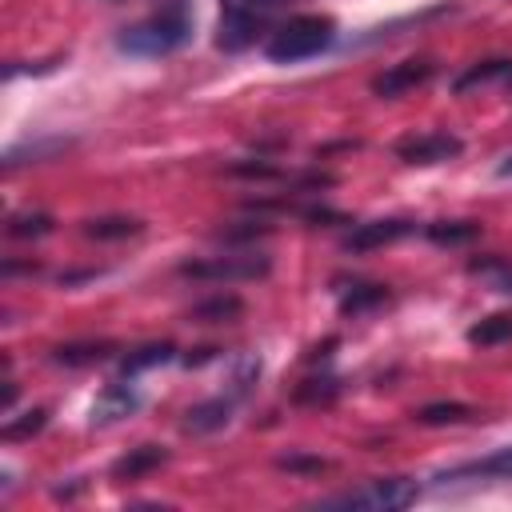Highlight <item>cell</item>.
<instances>
[{"mask_svg": "<svg viewBox=\"0 0 512 512\" xmlns=\"http://www.w3.org/2000/svg\"><path fill=\"white\" fill-rule=\"evenodd\" d=\"M432 72H436V64H432V60L412 56V60H400V64L384 68L380 76H372V92H376V96H384V100H396V96H404V92L420 88L424 80H432Z\"/></svg>", "mask_w": 512, "mask_h": 512, "instance_id": "obj_6", "label": "cell"}, {"mask_svg": "<svg viewBox=\"0 0 512 512\" xmlns=\"http://www.w3.org/2000/svg\"><path fill=\"white\" fill-rule=\"evenodd\" d=\"M380 304H388V288H384V284H356V288L340 300V312H344V316H360V312L380 308Z\"/></svg>", "mask_w": 512, "mask_h": 512, "instance_id": "obj_21", "label": "cell"}, {"mask_svg": "<svg viewBox=\"0 0 512 512\" xmlns=\"http://www.w3.org/2000/svg\"><path fill=\"white\" fill-rule=\"evenodd\" d=\"M240 316H244V300L232 296V292L208 296V300H200V304L188 312V320H196V324H232V320H240Z\"/></svg>", "mask_w": 512, "mask_h": 512, "instance_id": "obj_13", "label": "cell"}, {"mask_svg": "<svg viewBox=\"0 0 512 512\" xmlns=\"http://www.w3.org/2000/svg\"><path fill=\"white\" fill-rule=\"evenodd\" d=\"M136 408H140L136 388L124 384V380H112V384L100 388V396H96V404H92V424H112V420H120V416H132Z\"/></svg>", "mask_w": 512, "mask_h": 512, "instance_id": "obj_8", "label": "cell"}, {"mask_svg": "<svg viewBox=\"0 0 512 512\" xmlns=\"http://www.w3.org/2000/svg\"><path fill=\"white\" fill-rule=\"evenodd\" d=\"M192 36V16H188V4L184 0H172L168 8H160L156 16L124 28L116 36V48L128 52V56H168L176 52L184 40Z\"/></svg>", "mask_w": 512, "mask_h": 512, "instance_id": "obj_1", "label": "cell"}, {"mask_svg": "<svg viewBox=\"0 0 512 512\" xmlns=\"http://www.w3.org/2000/svg\"><path fill=\"white\" fill-rule=\"evenodd\" d=\"M412 228H416L412 220H368V224H356L344 236V248L348 252H372V248H384V244L404 240Z\"/></svg>", "mask_w": 512, "mask_h": 512, "instance_id": "obj_7", "label": "cell"}, {"mask_svg": "<svg viewBox=\"0 0 512 512\" xmlns=\"http://www.w3.org/2000/svg\"><path fill=\"white\" fill-rule=\"evenodd\" d=\"M228 176H240V180H280V168L268 164V160H236V164H228Z\"/></svg>", "mask_w": 512, "mask_h": 512, "instance_id": "obj_26", "label": "cell"}, {"mask_svg": "<svg viewBox=\"0 0 512 512\" xmlns=\"http://www.w3.org/2000/svg\"><path fill=\"white\" fill-rule=\"evenodd\" d=\"M160 464H168V448L164 444H140V448H128L120 460H112V480H140L148 472H156Z\"/></svg>", "mask_w": 512, "mask_h": 512, "instance_id": "obj_9", "label": "cell"}, {"mask_svg": "<svg viewBox=\"0 0 512 512\" xmlns=\"http://www.w3.org/2000/svg\"><path fill=\"white\" fill-rule=\"evenodd\" d=\"M416 500V484L404 476H388V480H368L344 496H328L320 500L324 508H368V512H396L408 508Z\"/></svg>", "mask_w": 512, "mask_h": 512, "instance_id": "obj_3", "label": "cell"}, {"mask_svg": "<svg viewBox=\"0 0 512 512\" xmlns=\"http://www.w3.org/2000/svg\"><path fill=\"white\" fill-rule=\"evenodd\" d=\"M232 404H236L232 392H228V396H212V400H204V404H192V408L184 412V432L204 436V432L224 428V424L232 420Z\"/></svg>", "mask_w": 512, "mask_h": 512, "instance_id": "obj_10", "label": "cell"}, {"mask_svg": "<svg viewBox=\"0 0 512 512\" xmlns=\"http://www.w3.org/2000/svg\"><path fill=\"white\" fill-rule=\"evenodd\" d=\"M276 4L280 0H220V8H236V12H252V16H264Z\"/></svg>", "mask_w": 512, "mask_h": 512, "instance_id": "obj_29", "label": "cell"}, {"mask_svg": "<svg viewBox=\"0 0 512 512\" xmlns=\"http://www.w3.org/2000/svg\"><path fill=\"white\" fill-rule=\"evenodd\" d=\"M336 40V20L332 16H296L288 20L272 40H268V60L272 64H296V60H308V56H320L328 44Z\"/></svg>", "mask_w": 512, "mask_h": 512, "instance_id": "obj_2", "label": "cell"}, {"mask_svg": "<svg viewBox=\"0 0 512 512\" xmlns=\"http://www.w3.org/2000/svg\"><path fill=\"white\" fill-rule=\"evenodd\" d=\"M144 224L136 216H96V220H84V236L88 240H128V236H140Z\"/></svg>", "mask_w": 512, "mask_h": 512, "instance_id": "obj_14", "label": "cell"}, {"mask_svg": "<svg viewBox=\"0 0 512 512\" xmlns=\"http://www.w3.org/2000/svg\"><path fill=\"white\" fill-rule=\"evenodd\" d=\"M460 476H492V480H512V444L508 448H496L492 456L484 460H468L460 468H448L440 472V480H460Z\"/></svg>", "mask_w": 512, "mask_h": 512, "instance_id": "obj_12", "label": "cell"}, {"mask_svg": "<svg viewBox=\"0 0 512 512\" xmlns=\"http://www.w3.org/2000/svg\"><path fill=\"white\" fill-rule=\"evenodd\" d=\"M52 216L48 212H16L12 220H8V236H16V240H36V236H48L52 232Z\"/></svg>", "mask_w": 512, "mask_h": 512, "instance_id": "obj_23", "label": "cell"}, {"mask_svg": "<svg viewBox=\"0 0 512 512\" xmlns=\"http://www.w3.org/2000/svg\"><path fill=\"white\" fill-rule=\"evenodd\" d=\"M472 416H476V408H472V404H460V400L424 404V408L416 412V420L428 424V428H436V424H464V420H472Z\"/></svg>", "mask_w": 512, "mask_h": 512, "instance_id": "obj_20", "label": "cell"}, {"mask_svg": "<svg viewBox=\"0 0 512 512\" xmlns=\"http://www.w3.org/2000/svg\"><path fill=\"white\" fill-rule=\"evenodd\" d=\"M168 360H176V344L156 340V344H140L136 352H128V356L120 360V372H124V376H136V372L156 368V364H168Z\"/></svg>", "mask_w": 512, "mask_h": 512, "instance_id": "obj_15", "label": "cell"}, {"mask_svg": "<svg viewBox=\"0 0 512 512\" xmlns=\"http://www.w3.org/2000/svg\"><path fill=\"white\" fill-rule=\"evenodd\" d=\"M472 272H484L496 292L512 296V264L508 260H472Z\"/></svg>", "mask_w": 512, "mask_h": 512, "instance_id": "obj_25", "label": "cell"}, {"mask_svg": "<svg viewBox=\"0 0 512 512\" xmlns=\"http://www.w3.org/2000/svg\"><path fill=\"white\" fill-rule=\"evenodd\" d=\"M504 76H512V60L508 56H492V60H480L468 72H460L452 88L456 92H468V88H480V84H492V80H504Z\"/></svg>", "mask_w": 512, "mask_h": 512, "instance_id": "obj_16", "label": "cell"}, {"mask_svg": "<svg viewBox=\"0 0 512 512\" xmlns=\"http://www.w3.org/2000/svg\"><path fill=\"white\" fill-rule=\"evenodd\" d=\"M300 216H304L308 224H328V220H332V224H352L344 212H332V208H304Z\"/></svg>", "mask_w": 512, "mask_h": 512, "instance_id": "obj_30", "label": "cell"}, {"mask_svg": "<svg viewBox=\"0 0 512 512\" xmlns=\"http://www.w3.org/2000/svg\"><path fill=\"white\" fill-rule=\"evenodd\" d=\"M268 256H212V260H188L180 264V276L188 280H260L268 276Z\"/></svg>", "mask_w": 512, "mask_h": 512, "instance_id": "obj_4", "label": "cell"}, {"mask_svg": "<svg viewBox=\"0 0 512 512\" xmlns=\"http://www.w3.org/2000/svg\"><path fill=\"white\" fill-rule=\"evenodd\" d=\"M460 152H464V144L456 136H448V132H416V136H404L396 144V156L404 164H444V160H452Z\"/></svg>", "mask_w": 512, "mask_h": 512, "instance_id": "obj_5", "label": "cell"}, {"mask_svg": "<svg viewBox=\"0 0 512 512\" xmlns=\"http://www.w3.org/2000/svg\"><path fill=\"white\" fill-rule=\"evenodd\" d=\"M276 468H284V472H316V476H320V472H328L332 464H328L324 456H280Z\"/></svg>", "mask_w": 512, "mask_h": 512, "instance_id": "obj_28", "label": "cell"}, {"mask_svg": "<svg viewBox=\"0 0 512 512\" xmlns=\"http://www.w3.org/2000/svg\"><path fill=\"white\" fill-rule=\"evenodd\" d=\"M504 340H512V312H492V316H484L480 324L468 328V344L492 348V344H504Z\"/></svg>", "mask_w": 512, "mask_h": 512, "instance_id": "obj_19", "label": "cell"}, {"mask_svg": "<svg viewBox=\"0 0 512 512\" xmlns=\"http://www.w3.org/2000/svg\"><path fill=\"white\" fill-rule=\"evenodd\" d=\"M268 232H272V224H264V220H244L240 228H224L220 240H224V244H240V240H256V236H268Z\"/></svg>", "mask_w": 512, "mask_h": 512, "instance_id": "obj_27", "label": "cell"}, {"mask_svg": "<svg viewBox=\"0 0 512 512\" xmlns=\"http://www.w3.org/2000/svg\"><path fill=\"white\" fill-rule=\"evenodd\" d=\"M116 352L120 348L112 340H76V344H56L52 348V360L56 364H68V368H84V364H104Z\"/></svg>", "mask_w": 512, "mask_h": 512, "instance_id": "obj_11", "label": "cell"}, {"mask_svg": "<svg viewBox=\"0 0 512 512\" xmlns=\"http://www.w3.org/2000/svg\"><path fill=\"white\" fill-rule=\"evenodd\" d=\"M336 396H340V380H336V376H308V380L296 388V404H312V408L332 404Z\"/></svg>", "mask_w": 512, "mask_h": 512, "instance_id": "obj_22", "label": "cell"}, {"mask_svg": "<svg viewBox=\"0 0 512 512\" xmlns=\"http://www.w3.org/2000/svg\"><path fill=\"white\" fill-rule=\"evenodd\" d=\"M424 236L440 248H456V244H472L480 236V224L476 220H440V224H428Z\"/></svg>", "mask_w": 512, "mask_h": 512, "instance_id": "obj_18", "label": "cell"}, {"mask_svg": "<svg viewBox=\"0 0 512 512\" xmlns=\"http://www.w3.org/2000/svg\"><path fill=\"white\" fill-rule=\"evenodd\" d=\"M44 424H48V412H44V408H32V412H24L20 420H8V424L0 428V436H4V440H24V436L40 432Z\"/></svg>", "mask_w": 512, "mask_h": 512, "instance_id": "obj_24", "label": "cell"}, {"mask_svg": "<svg viewBox=\"0 0 512 512\" xmlns=\"http://www.w3.org/2000/svg\"><path fill=\"white\" fill-rule=\"evenodd\" d=\"M72 140H64V136H44V140H24V144H16V148H8V156H4V168H16V164H24V160H48V156H56V152H64Z\"/></svg>", "mask_w": 512, "mask_h": 512, "instance_id": "obj_17", "label": "cell"}]
</instances>
